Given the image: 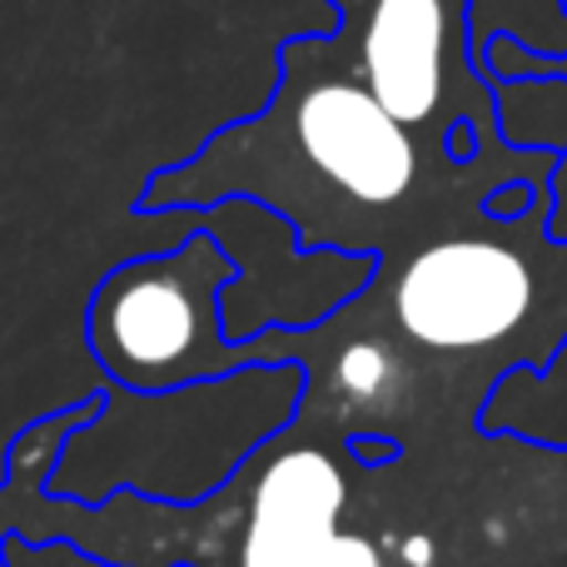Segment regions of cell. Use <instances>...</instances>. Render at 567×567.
<instances>
[{"mask_svg": "<svg viewBox=\"0 0 567 567\" xmlns=\"http://www.w3.org/2000/svg\"><path fill=\"white\" fill-rule=\"evenodd\" d=\"M293 135L309 165L363 209L399 205L419 179L413 135L359 80H319L303 90L293 105Z\"/></svg>", "mask_w": 567, "mask_h": 567, "instance_id": "3957f363", "label": "cell"}, {"mask_svg": "<svg viewBox=\"0 0 567 567\" xmlns=\"http://www.w3.org/2000/svg\"><path fill=\"white\" fill-rule=\"evenodd\" d=\"M303 567H383V558H379V548H373L363 533H339L329 548L313 553Z\"/></svg>", "mask_w": 567, "mask_h": 567, "instance_id": "ba28073f", "label": "cell"}, {"mask_svg": "<svg viewBox=\"0 0 567 567\" xmlns=\"http://www.w3.org/2000/svg\"><path fill=\"white\" fill-rule=\"evenodd\" d=\"M403 558H409L413 567H429V558H433V538H409V543H403Z\"/></svg>", "mask_w": 567, "mask_h": 567, "instance_id": "30bf717a", "label": "cell"}, {"mask_svg": "<svg viewBox=\"0 0 567 567\" xmlns=\"http://www.w3.org/2000/svg\"><path fill=\"white\" fill-rule=\"evenodd\" d=\"M339 383L349 399H379L393 383V359L379 343H349L339 353Z\"/></svg>", "mask_w": 567, "mask_h": 567, "instance_id": "8992f818", "label": "cell"}, {"mask_svg": "<svg viewBox=\"0 0 567 567\" xmlns=\"http://www.w3.org/2000/svg\"><path fill=\"white\" fill-rule=\"evenodd\" d=\"M343 16H363L359 70L363 90L403 130L439 115L449 85V45L468 30L473 0H339Z\"/></svg>", "mask_w": 567, "mask_h": 567, "instance_id": "277c9868", "label": "cell"}, {"mask_svg": "<svg viewBox=\"0 0 567 567\" xmlns=\"http://www.w3.org/2000/svg\"><path fill=\"white\" fill-rule=\"evenodd\" d=\"M493 50L513 55V65H488V75H493V80H513V75L553 80V75H567V55H548V50H523L518 40H498Z\"/></svg>", "mask_w": 567, "mask_h": 567, "instance_id": "52a82bcc", "label": "cell"}, {"mask_svg": "<svg viewBox=\"0 0 567 567\" xmlns=\"http://www.w3.org/2000/svg\"><path fill=\"white\" fill-rule=\"evenodd\" d=\"M235 259L215 235H189L169 255L115 265L90 299L85 339L110 383L125 393H169L275 363L269 343L225 339V289Z\"/></svg>", "mask_w": 567, "mask_h": 567, "instance_id": "6da1fadb", "label": "cell"}, {"mask_svg": "<svg viewBox=\"0 0 567 567\" xmlns=\"http://www.w3.org/2000/svg\"><path fill=\"white\" fill-rule=\"evenodd\" d=\"M393 313L423 349H488L533 313V269L488 239H443L403 265Z\"/></svg>", "mask_w": 567, "mask_h": 567, "instance_id": "7a4b0ae2", "label": "cell"}, {"mask_svg": "<svg viewBox=\"0 0 567 567\" xmlns=\"http://www.w3.org/2000/svg\"><path fill=\"white\" fill-rule=\"evenodd\" d=\"M363 463H383V458H399V443H353Z\"/></svg>", "mask_w": 567, "mask_h": 567, "instance_id": "9c48e42d", "label": "cell"}, {"mask_svg": "<svg viewBox=\"0 0 567 567\" xmlns=\"http://www.w3.org/2000/svg\"><path fill=\"white\" fill-rule=\"evenodd\" d=\"M343 503L349 483L323 449L279 453L249 503L239 567H303L339 538Z\"/></svg>", "mask_w": 567, "mask_h": 567, "instance_id": "5b68a950", "label": "cell"}]
</instances>
